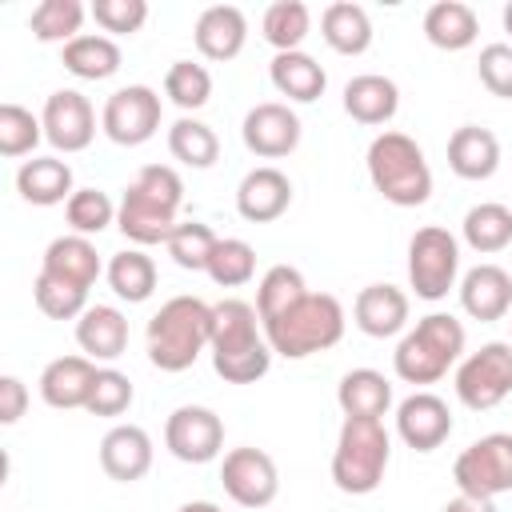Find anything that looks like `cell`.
<instances>
[{
	"mask_svg": "<svg viewBox=\"0 0 512 512\" xmlns=\"http://www.w3.org/2000/svg\"><path fill=\"white\" fill-rule=\"evenodd\" d=\"M184 204V180L172 164H144L136 180L124 188L116 204V228L136 244H168L172 228L180 224L176 212Z\"/></svg>",
	"mask_w": 512,
	"mask_h": 512,
	"instance_id": "6da1fadb",
	"label": "cell"
},
{
	"mask_svg": "<svg viewBox=\"0 0 512 512\" xmlns=\"http://www.w3.org/2000/svg\"><path fill=\"white\" fill-rule=\"evenodd\" d=\"M212 368L228 384H256L272 368V344L260 336V312L248 300L212 304Z\"/></svg>",
	"mask_w": 512,
	"mask_h": 512,
	"instance_id": "7a4b0ae2",
	"label": "cell"
},
{
	"mask_svg": "<svg viewBox=\"0 0 512 512\" xmlns=\"http://www.w3.org/2000/svg\"><path fill=\"white\" fill-rule=\"evenodd\" d=\"M212 344V304L200 296H172L148 320V360L160 372H184Z\"/></svg>",
	"mask_w": 512,
	"mask_h": 512,
	"instance_id": "3957f363",
	"label": "cell"
},
{
	"mask_svg": "<svg viewBox=\"0 0 512 512\" xmlns=\"http://www.w3.org/2000/svg\"><path fill=\"white\" fill-rule=\"evenodd\" d=\"M340 336H344V304L332 292H308L276 320H264V340L284 360L328 352L340 344Z\"/></svg>",
	"mask_w": 512,
	"mask_h": 512,
	"instance_id": "277c9868",
	"label": "cell"
},
{
	"mask_svg": "<svg viewBox=\"0 0 512 512\" xmlns=\"http://www.w3.org/2000/svg\"><path fill=\"white\" fill-rule=\"evenodd\" d=\"M368 180L372 188L396 208H420L432 196V168L420 144L404 132H380L368 144Z\"/></svg>",
	"mask_w": 512,
	"mask_h": 512,
	"instance_id": "5b68a950",
	"label": "cell"
},
{
	"mask_svg": "<svg viewBox=\"0 0 512 512\" xmlns=\"http://www.w3.org/2000/svg\"><path fill=\"white\" fill-rule=\"evenodd\" d=\"M464 352V324L448 312H428L412 332L400 336L392 352V368L404 384H436Z\"/></svg>",
	"mask_w": 512,
	"mask_h": 512,
	"instance_id": "8992f818",
	"label": "cell"
},
{
	"mask_svg": "<svg viewBox=\"0 0 512 512\" xmlns=\"http://www.w3.org/2000/svg\"><path fill=\"white\" fill-rule=\"evenodd\" d=\"M388 456H392V440H388L384 420L344 416L336 452H332V484L348 496H368L380 488L388 472Z\"/></svg>",
	"mask_w": 512,
	"mask_h": 512,
	"instance_id": "52a82bcc",
	"label": "cell"
},
{
	"mask_svg": "<svg viewBox=\"0 0 512 512\" xmlns=\"http://www.w3.org/2000/svg\"><path fill=\"white\" fill-rule=\"evenodd\" d=\"M460 276V240L440 228L424 224L408 240V284L416 288L420 300H444L456 288Z\"/></svg>",
	"mask_w": 512,
	"mask_h": 512,
	"instance_id": "ba28073f",
	"label": "cell"
},
{
	"mask_svg": "<svg viewBox=\"0 0 512 512\" xmlns=\"http://www.w3.org/2000/svg\"><path fill=\"white\" fill-rule=\"evenodd\" d=\"M452 480L464 496H476V500H496L512 492V432H488L472 440L456 456Z\"/></svg>",
	"mask_w": 512,
	"mask_h": 512,
	"instance_id": "9c48e42d",
	"label": "cell"
},
{
	"mask_svg": "<svg viewBox=\"0 0 512 512\" xmlns=\"http://www.w3.org/2000/svg\"><path fill=\"white\" fill-rule=\"evenodd\" d=\"M512 392V340H488L480 352H468L456 368V396L472 412L496 408Z\"/></svg>",
	"mask_w": 512,
	"mask_h": 512,
	"instance_id": "30bf717a",
	"label": "cell"
},
{
	"mask_svg": "<svg viewBox=\"0 0 512 512\" xmlns=\"http://www.w3.org/2000/svg\"><path fill=\"white\" fill-rule=\"evenodd\" d=\"M100 128H104V136H108L112 144H120V148H136V144L152 140L156 128H160V96H156L148 84L116 88V92L104 100Z\"/></svg>",
	"mask_w": 512,
	"mask_h": 512,
	"instance_id": "8fae6325",
	"label": "cell"
},
{
	"mask_svg": "<svg viewBox=\"0 0 512 512\" xmlns=\"http://www.w3.org/2000/svg\"><path fill=\"white\" fill-rule=\"evenodd\" d=\"M220 484H224L228 500H236L240 508H268L280 492V472H276V460L264 448L244 444V448L224 452Z\"/></svg>",
	"mask_w": 512,
	"mask_h": 512,
	"instance_id": "7c38bea8",
	"label": "cell"
},
{
	"mask_svg": "<svg viewBox=\"0 0 512 512\" xmlns=\"http://www.w3.org/2000/svg\"><path fill=\"white\" fill-rule=\"evenodd\" d=\"M164 448L184 464H208L224 448V420L204 404H180L164 424Z\"/></svg>",
	"mask_w": 512,
	"mask_h": 512,
	"instance_id": "4fadbf2b",
	"label": "cell"
},
{
	"mask_svg": "<svg viewBox=\"0 0 512 512\" xmlns=\"http://www.w3.org/2000/svg\"><path fill=\"white\" fill-rule=\"evenodd\" d=\"M40 124H44V140L56 152H84L96 136V112H92L88 96L76 88H56L44 100Z\"/></svg>",
	"mask_w": 512,
	"mask_h": 512,
	"instance_id": "5bb4252c",
	"label": "cell"
},
{
	"mask_svg": "<svg viewBox=\"0 0 512 512\" xmlns=\"http://www.w3.org/2000/svg\"><path fill=\"white\" fill-rule=\"evenodd\" d=\"M240 140L252 156L280 160V156L296 152V144H300V116L280 100H264V104L248 108V116L240 124Z\"/></svg>",
	"mask_w": 512,
	"mask_h": 512,
	"instance_id": "9a60e30c",
	"label": "cell"
},
{
	"mask_svg": "<svg viewBox=\"0 0 512 512\" xmlns=\"http://www.w3.org/2000/svg\"><path fill=\"white\" fill-rule=\"evenodd\" d=\"M396 436L412 452H432L452 436V412L436 392H412L396 404Z\"/></svg>",
	"mask_w": 512,
	"mask_h": 512,
	"instance_id": "2e32d148",
	"label": "cell"
},
{
	"mask_svg": "<svg viewBox=\"0 0 512 512\" xmlns=\"http://www.w3.org/2000/svg\"><path fill=\"white\" fill-rule=\"evenodd\" d=\"M288 204H292V180L272 164L252 168L236 188V212L248 224H272L288 212Z\"/></svg>",
	"mask_w": 512,
	"mask_h": 512,
	"instance_id": "e0dca14e",
	"label": "cell"
},
{
	"mask_svg": "<svg viewBox=\"0 0 512 512\" xmlns=\"http://www.w3.org/2000/svg\"><path fill=\"white\" fill-rule=\"evenodd\" d=\"M100 468L108 480L136 484L152 468V436L140 424H116L100 440Z\"/></svg>",
	"mask_w": 512,
	"mask_h": 512,
	"instance_id": "ac0fdd59",
	"label": "cell"
},
{
	"mask_svg": "<svg viewBox=\"0 0 512 512\" xmlns=\"http://www.w3.org/2000/svg\"><path fill=\"white\" fill-rule=\"evenodd\" d=\"M192 40H196V52L204 60H236L244 52V40H248V20L236 4H212L196 16V28H192Z\"/></svg>",
	"mask_w": 512,
	"mask_h": 512,
	"instance_id": "d6986e66",
	"label": "cell"
},
{
	"mask_svg": "<svg viewBox=\"0 0 512 512\" xmlns=\"http://www.w3.org/2000/svg\"><path fill=\"white\" fill-rule=\"evenodd\" d=\"M96 376H100L96 360H88V356H56L40 372V400L48 408H60V412L84 408L88 396H92Z\"/></svg>",
	"mask_w": 512,
	"mask_h": 512,
	"instance_id": "ffe728a7",
	"label": "cell"
},
{
	"mask_svg": "<svg viewBox=\"0 0 512 512\" xmlns=\"http://www.w3.org/2000/svg\"><path fill=\"white\" fill-rule=\"evenodd\" d=\"M460 308L472 320H480V324L504 320L508 308H512V276L500 264H476V268H468L464 280H460Z\"/></svg>",
	"mask_w": 512,
	"mask_h": 512,
	"instance_id": "44dd1931",
	"label": "cell"
},
{
	"mask_svg": "<svg viewBox=\"0 0 512 512\" xmlns=\"http://www.w3.org/2000/svg\"><path fill=\"white\" fill-rule=\"evenodd\" d=\"M352 320L364 336L388 340L408 328V292H400L396 284H368L352 304Z\"/></svg>",
	"mask_w": 512,
	"mask_h": 512,
	"instance_id": "7402d4cb",
	"label": "cell"
},
{
	"mask_svg": "<svg viewBox=\"0 0 512 512\" xmlns=\"http://www.w3.org/2000/svg\"><path fill=\"white\" fill-rule=\"evenodd\" d=\"M76 344L88 360H120L128 348V320L112 304H88L76 320Z\"/></svg>",
	"mask_w": 512,
	"mask_h": 512,
	"instance_id": "603a6c76",
	"label": "cell"
},
{
	"mask_svg": "<svg viewBox=\"0 0 512 512\" xmlns=\"http://www.w3.org/2000/svg\"><path fill=\"white\" fill-rule=\"evenodd\" d=\"M448 168L460 180H488L500 168V140L492 128L464 124L448 136Z\"/></svg>",
	"mask_w": 512,
	"mask_h": 512,
	"instance_id": "cb8c5ba5",
	"label": "cell"
},
{
	"mask_svg": "<svg viewBox=\"0 0 512 512\" xmlns=\"http://www.w3.org/2000/svg\"><path fill=\"white\" fill-rule=\"evenodd\" d=\"M16 192L36 204V208H52V204H68L72 200V168L60 156H32L16 168Z\"/></svg>",
	"mask_w": 512,
	"mask_h": 512,
	"instance_id": "d4e9b609",
	"label": "cell"
},
{
	"mask_svg": "<svg viewBox=\"0 0 512 512\" xmlns=\"http://www.w3.org/2000/svg\"><path fill=\"white\" fill-rule=\"evenodd\" d=\"M400 108V88L396 80L380 76V72H364V76H352L344 84V112L356 120V124H388Z\"/></svg>",
	"mask_w": 512,
	"mask_h": 512,
	"instance_id": "484cf974",
	"label": "cell"
},
{
	"mask_svg": "<svg viewBox=\"0 0 512 512\" xmlns=\"http://www.w3.org/2000/svg\"><path fill=\"white\" fill-rule=\"evenodd\" d=\"M40 272H48V276H56V280L76 284V288L88 292V288L100 280V256H96V244H92L88 236H76V232L56 236V240L44 248V264H40Z\"/></svg>",
	"mask_w": 512,
	"mask_h": 512,
	"instance_id": "4316f807",
	"label": "cell"
},
{
	"mask_svg": "<svg viewBox=\"0 0 512 512\" xmlns=\"http://www.w3.org/2000/svg\"><path fill=\"white\" fill-rule=\"evenodd\" d=\"M336 404L344 416H356V420H380L388 408H392V384L384 372L376 368H352L340 376L336 384Z\"/></svg>",
	"mask_w": 512,
	"mask_h": 512,
	"instance_id": "83f0119b",
	"label": "cell"
},
{
	"mask_svg": "<svg viewBox=\"0 0 512 512\" xmlns=\"http://www.w3.org/2000/svg\"><path fill=\"white\" fill-rule=\"evenodd\" d=\"M424 36L432 48L440 52H464L476 44L480 36V20L468 4L460 0H436L428 12H424Z\"/></svg>",
	"mask_w": 512,
	"mask_h": 512,
	"instance_id": "f1b7e54d",
	"label": "cell"
},
{
	"mask_svg": "<svg viewBox=\"0 0 512 512\" xmlns=\"http://www.w3.org/2000/svg\"><path fill=\"white\" fill-rule=\"evenodd\" d=\"M320 36H324V44H328L332 52H340V56H360V52L372 48V20H368V12H364L360 4L336 0V4H328L324 16H320Z\"/></svg>",
	"mask_w": 512,
	"mask_h": 512,
	"instance_id": "f546056e",
	"label": "cell"
},
{
	"mask_svg": "<svg viewBox=\"0 0 512 512\" xmlns=\"http://www.w3.org/2000/svg\"><path fill=\"white\" fill-rule=\"evenodd\" d=\"M268 76H272V88L296 104H312L324 96V68L308 56V52H276L272 64H268Z\"/></svg>",
	"mask_w": 512,
	"mask_h": 512,
	"instance_id": "4dcf8cb0",
	"label": "cell"
},
{
	"mask_svg": "<svg viewBox=\"0 0 512 512\" xmlns=\"http://www.w3.org/2000/svg\"><path fill=\"white\" fill-rule=\"evenodd\" d=\"M60 60L76 80H108L120 72V44L100 32H80L72 44H64Z\"/></svg>",
	"mask_w": 512,
	"mask_h": 512,
	"instance_id": "1f68e13d",
	"label": "cell"
},
{
	"mask_svg": "<svg viewBox=\"0 0 512 512\" xmlns=\"http://www.w3.org/2000/svg\"><path fill=\"white\" fill-rule=\"evenodd\" d=\"M464 244L480 256H496L512 244V208L508 204H496V200H484L476 208L464 212Z\"/></svg>",
	"mask_w": 512,
	"mask_h": 512,
	"instance_id": "d6a6232c",
	"label": "cell"
},
{
	"mask_svg": "<svg viewBox=\"0 0 512 512\" xmlns=\"http://www.w3.org/2000/svg\"><path fill=\"white\" fill-rule=\"evenodd\" d=\"M104 276H108V288H112L120 300H128V304H144V300L156 292V264H152V256L140 252V248L116 252V256L108 260Z\"/></svg>",
	"mask_w": 512,
	"mask_h": 512,
	"instance_id": "836d02e7",
	"label": "cell"
},
{
	"mask_svg": "<svg viewBox=\"0 0 512 512\" xmlns=\"http://www.w3.org/2000/svg\"><path fill=\"white\" fill-rule=\"evenodd\" d=\"M260 32L276 52H300L304 36L312 32V12L304 0H276V4H268Z\"/></svg>",
	"mask_w": 512,
	"mask_h": 512,
	"instance_id": "e575fe53",
	"label": "cell"
},
{
	"mask_svg": "<svg viewBox=\"0 0 512 512\" xmlns=\"http://www.w3.org/2000/svg\"><path fill=\"white\" fill-rule=\"evenodd\" d=\"M168 152H172V160H180L188 168H212L216 156H220V140H216V132L204 120L180 116L168 128Z\"/></svg>",
	"mask_w": 512,
	"mask_h": 512,
	"instance_id": "d590c367",
	"label": "cell"
},
{
	"mask_svg": "<svg viewBox=\"0 0 512 512\" xmlns=\"http://www.w3.org/2000/svg\"><path fill=\"white\" fill-rule=\"evenodd\" d=\"M84 24V4L80 0H40L28 16V28L40 44H72Z\"/></svg>",
	"mask_w": 512,
	"mask_h": 512,
	"instance_id": "8d00e7d4",
	"label": "cell"
},
{
	"mask_svg": "<svg viewBox=\"0 0 512 512\" xmlns=\"http://www.w3.org/2000/svg\"><path fill=\"white\" fill-rule=\"evenodd\" d=\"M308 296V284L300 276V268L292 264H272L264 276H260V288H256V312H260V324L264 320H276L280 312H288L296 300Z\"/></svg>",
	"mask_w": 512,
	"mask_h": 512,
	"instance_id": "74e56055",
	"label": "cell"
},
{
	"mask_svg": "<svg viewBox=\"0 0 512 512\" xmlns=\"http://www.w3.org/2000/svg\"><path fill=\"white\" fill-rule=\"evenodd\" d=\"M164 96L184 108V112H196L212 100V72L204 64H192V60H176L168 72H164Z\"/></svg>",
	"mask_w": 512,
	"mask_h": 512,
	"instance_id": "f35d334b",
	"label": "cell"
},
{
	"mask_svg": "<svg viewBox=\"0 0 512 512\" xmlns=\"http://www.w3.org/2000/svg\"><path fill=\"white\" fill-rule=\"evenodd\" d=\"M216 244H220V236L208 228V224H200V220H184V224H176L172 228V236H168V256L180 264V268H188V272H204L208 268V260H212V252H216Z\"/></svg>",
	"mask_w": 512,
	"mask_h": 512,
	"instance_id": "ab89813d",
	"label": "cell"
},
{
	"mask_svg": "<svg viewBox=\"0 0 512 512\" xmlns=\"http://www.w3.org/2000/svg\"><path fill=\"white\" fill-rule=\"evenodd\" d=\"M204 272L220 288H240V284H248L256 276V248L248 240H240V236H224L216 244V252H212V260H208Z\"/></svg>",
	"mask_w": 512,
	"mask_h": 512,
	"instance_id": "60d3db41",
	"label": "cell"
},
{
	"mask_svg": "<svg viewBox=\"0 0 512 512\" xmlns=\"http://www.w3.org/2000/svg\"><path fill=\"white\" fill-rule=\"evenodd\" d=\"M64 220L76 236H100L108 224H116V204L100 188H76L64 204Z\"/></svg>",
	"mask_w": 512,
	"mask_h": 512,
	"instance_id": "b9f144b4",
	"label": "cell"
},
{
	"mask_svg": "<svg viewBox=\"0 0 512 512\" xmlns=\"http://www.w3.org/2000/svg\"><path fill=\"white\" fill-rule=\"evenodd\" d=\"M32 300H36V308H40L48 320H80L84 308H88V292H84V288L64 284V280H56V276H48V272H40V276L32 280Z\"/></svg>",
	"mask_w": 512,
	"mask_h": 512,
	"instance_id": "7bdbcfd3",
	"label": "cell"
},
{
	"mask_svg": "<svg viewBox=\"0 0 512 512\" xmlns=\"http://www.w3.org/2000/svg\"><path fill=\"white\" fill-rule=\"evenodd\" d=\"M44 136V124L40 116H32L24 104H0V156L16 160V156H28Z\"/></svg>",
	"mask_w": 512,
	"mask_h": 512,
	"instance_id": "ee69618b",
	"label": "cell"
},
{
	"mask_svg": "<svg viewBox=\"0 0 512 512\" xmlns=\"http://www.w3.org/2000/svg\"><path fill=\"white\" fill-rule=\"evenodd\" d=\"M128 404H132V380H128L124 372H116V368H100V376H96V384H92V396H88L84 412L112 420V416H124Z\"/></svg>",
	"mask_w": 512,
	"mask_h": 512,
	"instance_id": "f6af8a7d",
	"label": "cell"
},
{
	"mask_svg": "<svg viewBox=\"0 0 512 512\" xmlns=\"http://www.w3.org/2000/svg\"><path fill=\"white\" fill-rule=\"evenodd\" d=\"M88 12L104 32H116V36H132L148 20V4L144 0H92Z\"/></svg>",
	"mask_w": 512,
	"mask_h": 512,
	"instance_id": "bcb514c9",
	"label": "cell"
},
{
	"mask_svg": "<svg viewBox=\"0 0 512 512\" xmlns=\"http://www.w3.org/2000/svg\"><path fill=\"white\" fill-rule=\"evenodd\" d=\"M476 72H480V84L492 96L512 100V44H488V48H480Z\"/></svg>",
	"mask_w": 512,
	"mask_h": 512,
	"instance_id": "7dc6e473",
	"label": "cell"
},
{
	"mask_svg": "<svg viewBox=\"0 0 512 512\" xmlns=\"http://www.w3.org/2000/svg\"><path fill=\"white\" fill-rule=\"evenodd\" d=\"M28 408V388L20 376H0V424H16Z\"/></svg>",
	"mask_w": 512,
	"mask_h": 512,
	"instance_id": "c3c4849f",
	"label": "cell"
},
{
	"mask_svg": "<svg viewBox=\"0 0 512 512\" xmlns=\"http://www.w3.org/2000/svg\"><path fill=\"white\" fill-rule=\"evenodd\" d=\"M440 512H496V504L492 500H476V496H456V500H448Z\"/></svg>",
	"mask_w": 512,
	"mask_h": 512,
	"instance_id": "681fc988",
	"label": "cell"
},
{
	"mask_svg": "<svg viewBox=\"0 0 512 512\" xmlns=\"http://www.w3.org/2000/svg\"><path fill=\"white\" fill-rule=\"evenodd\" d=\"M176 512H220V504H212V500H188Z\"/></svg>",
	"mask_w": 512,
	"mask_h": 512,
	"instance_id": "f907efd6",
	"label": "cell"
},
{
	"mask_svg": "<svg viewBox=\"0 0 512 512\" xmlns=\"http://www.w3.org/2000/svg\"><path fill=\"white\" fill-rule=\"evenodd\" d=\"M500 20H504V32H508V36H512V0H508V4H504V16H500Z\"/></svg>",
	"mask_w": 512,
	"mask_h": 512,
	"instance_id": "816d5d0a",
	"label": "cell"
}]
</instances>
